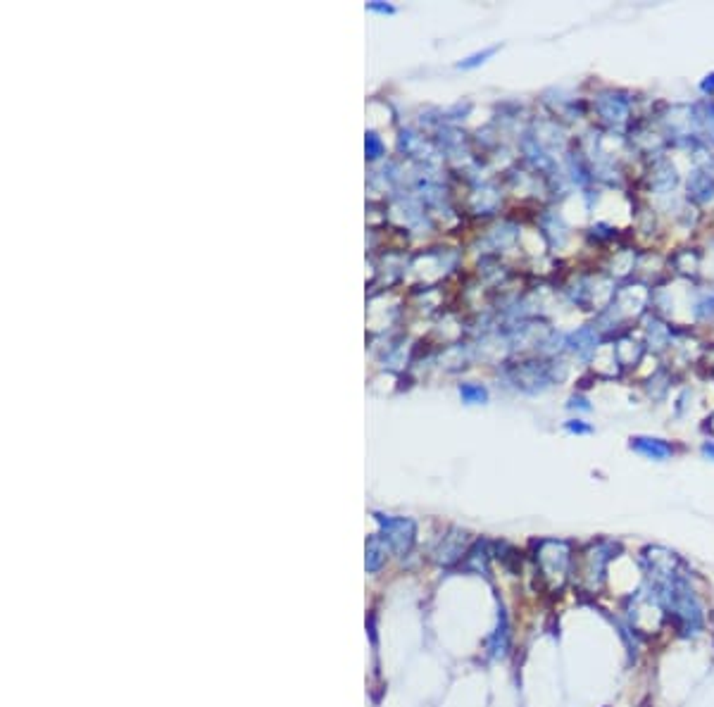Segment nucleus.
Returning <instances> with one entry per match:
<instances>
[{
  "label": "nucleus",
  "instance_id": "1",
  "mask_svg": "<svg viewBox=\"0 0 714 707\" xmlns=\"http://www.w3.org/2000/svg\"><path fill=\"white\" fill-rule=\"evenodd\" d=\"M645 562L647 574H650V588L662 605L664 614H669L679 633H684V636L698 633L705 624L703 605H700V598L696 588L691 586L689 576L679 572V558L667 550L652 548L645 553Z\"/></svg>",
  "mask_w": 714,
  "mask_h": 707
},
{
  "label": "nucleus",
  "instance_id": "2",
  "mask_svg": "<svg viewBox=\"0 0 714 707\" xmlns=\"http://www.w3.org/2000/svg\"><path fill=\"white\" fill-rule=\"evenodd\" d=\"M536 562L541 567V574L546 584L553 591H560L567 584L569 572H572V550L565 541H543L536 555Z\"/></svg>",
  "mask_w": 714,
  "mask_h": 707
},
{
  "label": "nucleus",
  "instance_id": "3",
  "mask_svg": "<svg viewBox=\"0 0 714 707\" xmlns=\"http://www.w3.org/2000/svg\"><path fill=\"white\" fill-rule=\"evenodd\" d=\"M614 553H617V546H612V543H607V541L593 543V546L584 553L579 579H581V586H584L588 593L600 591L602 584H605L607 565H610L612 558H617Z\"/></svg>",
  "mask_w": 714,
  "mask_h": 707
},
{
  "label": "nucleus",
  "instance_id": "4",
  "mask_svg": "<svg viewBox=\"0 0 714 707\" xmlns=\"http://www.w3.org/2000/svg\"><path fill=\"white\" fill-rule=\"evenodd\" d=\"M384 539L396 555H405L415 543V524L410 519H381Z\"/></svg>",
  "mask_w": 714,
  "mask_h": 707
},
{
  "label": "nucleus",
  "instance_id": "5",
  "mask_svg": "<svg viewBox=\"0 0 714 707\" xmlns=\"http://www.w3.org/2000/svg\"><path fill=\"white\" fill-rule=\"evenodd\" d=\"M464 553V534H450L445 536L441 548L436 550V562L441 565H453L455 560H460Z\"/></svg>",
  "mask_w": 714,
  "mask_h": 707
},
{
  "label": "nucleus",
  "instance_id": "6",
  "mask_svg": "<svg viewBox=\"0 0 714 707\" xmlns=\"http://www.w3.org/2000/svg\"><path fill=\"white\" fill-rule=\"evenodd\" d=\"M631 448L638 450L640 455L652 457V460H664V457L672 453L669 445L664 441H657V438H633Z\"/></svg>",
  "mask_w": 714,
  "mask_h": 707
},
{
  "label": "nucleus",
  "instance_id": "7",
  "mask_svg": "<svg viewBox=\"0 0 714 707\" xmlns=\"http://www.w3.org/2000/svg\"><path fill=\"white\" fill-rule=\"evenodd\" d=\"M507 648H509V631H507V617L500 614V621H497V628L495 633L490 636V645H488V653L490 657L495 660H502L507 655Z\"/></svg>",
  "mask_w": 714,
  "mask_h": 707
},
{
  "label": "nucleus",
  "instance_id": "8",
  "mask_svg": "<svg viewBox=\"0 0 714 707\" xmlns=\"http://www.w3.org/2000/svg\"><path fill=\"white\" fill-rule=\"evenodd\" d=\"M384 560H386V555H384L381 543H379V539H372L369 543H367V562H364L367 572H376V569H381Z\"/></svg>",
  "mask_w": 714,
  "mask_h": 707
},
{
  "label": "nucleus",
  "instance_id": "9",
  "mask_svg": "<svg viewBox=\"0 0 714 707\" xmlns=\"http://www.w3.org/2000/svg\"><path fill=\"white\" fill-rule=\"evenodd\" d=\"M569 429L576 431V434H588V431H591L588 427H584V424H569Z\"/></svg>",
  "mask_w": 714,
  "mask_h": 707
},
{
  "label": "nucleus",
  "instance_id": "10",
  "mask_svg": "<svg viewBox=\"0 0 714 707\" xmlns=\"http://www.w3.org/2000/svg\"><path fill=\"white\" fill-rule=\"evenodd\" d=\"M703 453L710 457V460H714V443H707L705 448H703Z\"/></svg>",
  "mask_w": 714,
  "mask_h": 707
},
{
  "label": "nucleus",
  "instance_id": "11",
  "mask_svg": "<svg viewBox=\"0 0 714 707\" xmlns=\"http://www.w3.org/2000/svg\"><path fill=\"white\" fill-rule=\"evenodd\" d=\"M703 88H705V91H714V74H712V76H707V81L703 84Z\"/></svg>",
  "mask_w": 714,
  "mask_h": 707
}]
</instances>
